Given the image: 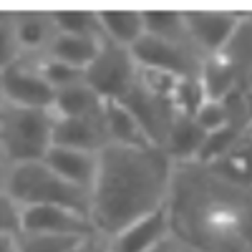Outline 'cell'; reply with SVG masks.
Masks as SVG:
<instances>
[{
	"instance_id": "5",
	"label": "cell",
	"mask_w": 252,
	"mask_h": 252,
	"mask_svg": "<svg viewBox=\"0 0 252 252\" xmlns=\"http://www.w3.org/2000/svg\"><path fill=\"white\" fill-rule=\"evenodd\" d=\"M141 71L169 76L174 81L199 78L204 56L189 43V40H172L146 33L139 43L131 48Z\"/></svg>"
},
{
	"instance_id": "7",
	"label": "cell",
	"mask_w": 252,
	"mask_h": 252,
	"mask_svg": "<svg viewBox=\"0 0 252 252\" xmlns=\"http://www.w3.org/2000/svg\"><path fill=\"white\" fill-rule=\"evenodd\" d=\"M3 98L13 106L26 109H51L56 106V89L40 73L38 63L15 61L3 68Z\"/></svg>"
},
{
	"instance_id": "25",
	"label": "cell",
	"mask_w": 252,
	"mask_h": 252,
	"mask_svg": "<svg viewBox=\"0 0 252 252\" xmlns=\"http://www.w3.org/2000/svg\"><path fill=\"white\" fill-rule=\"evenodd\" d=\"M192 116L207 134H215V131H220V129H224V126L232 124L229 121L224 101H212V98H207Z\"/></svg>"
},
{
	"instance_id": "18",
	"label": "cell",
	"mask_w": 252,
	"mask_h": 252,
	"mask_svg": "<svg viewBox=\"0 0 252 252\" xmlns=\"http://www.w3.org/2000/svg\"><path fill=\"white\" fill-rule=\"evenodd\" d=\"M199 83L204 89V96L212 101H224L229 94H235L242 89V78L240 73L229 66L222 56H209L202 63L199 71Z\"/></svg>"
},
{
	"instance_id": "23",
	"label": "cell",
	"mask_w": 252,
	"mask_h": 252,
	"mask_svg": "<svg viewBox=\"0 0 252 252\" xmlns=\"http://www.w3.org/2000/svg\"><path fill=\"white\" fill-rule=\"evenodd\" d=\"M38 68H40V73L46 76V81L51 83L56 91L68 89V86H73V83L86 81V73H83L81 68H73V66H68V63H61V61L48 58V56L38 63Z\"/></svg>"
},
{
	"instance_id": "13",
	"label": "cell",
	"mask_w": 252,
	"mask_h": 252,
	"mask_svg": "<svg viewBox=\"0 0 252 252\" xmlns=\"http://www.w3.org/2000/svg\"><path fill=\"white\" fill-rule=\"evenodd\" d=\"M207 141V131L194 121V116L179 114L172 124V131L164 141V152L169 154L177 164L197 161Z\"/></svg>"
},
{
	"instance_id": "4",
	"label": "cell",
	"mask_w": 252,
	"mask_h": 252,
	"mask_svg": "<svg viewBox=\"0 0 252 252\" xmlns=\"http://www.w3.org/2000/svg\"><path fill=\"white\" fill-rule=\"evenodd\" d=\"M56 111L3 103V157L5 166L40 161L53 146Z\"/></svg>"
},
{
	"instance_id": "15",
	"label": "cell",
	"mask_w": 252,
	"mask_h": 252,
	"mask_svg": "<svg viewBox=\"0 0 252 252\" xmlns=\"http://www.w3.org/2000/svg\"><path fill=\"white\" fill-rule=\"evenodd\" d=\"M103 46V38H89V35H66L58 33L53 38V43L48 46L46 56L56 58L61 63H68L73 68H81L86 73V68L94 63V58L98 56Z\"/></svg>"
},
{
	"instance_id": "14",
	"label": "cell",
	"mask_w": 252,
	"mask_h": 252,
	"mask_svg": "<svg viewBox=\"0 0 252 252\" xmlns=\"http://www.w3.org/2000/svg\"><path fill=\"white\" fill-rule=\"evenodd\" d=\"M98 26L103 40L121 48H134L146 35L144 13H134V10H101Z\"/></svg>"
},
{
	"instance_id": "8",
	"label": "cell",
	"mask_w": 252,
	"mask_h": 252,
	"mask_svg": "<svg viewBox=\"0 0 252 252\" xmlns=\"http://www.w3.org/2000/svg\"><path fill=\"white\" fill-rule=\"evenodd\" d=\"M20 235H58V237H89L96 235L91 217L68 207H26L23 209V232Z\"/></svg>"
},
{
	"instance_id": "27",
	"label": "cell",
	"mask_w": 252,
	"mask_h": 252,
	"mask_svg": "<svg viewBox=\"0 0 252 252\" xmlns=\"http://www.w3.org/2000/svg\"><path fill=\"white\" fill-rule=\"evenodd\" d=\"M23 209L26 207L20 202L3 194V217H0V229H3V235L18 237L20 232H23Z\"/></svg>"
},
{
	"instance_id": "28",
	"label": "cell",
	"mask_w": 252,
	"mask_h": 252,
	"mask_svg": "<svg viewBox=\"0 0 252 252\" xmlns=\"http://www.w3.org/2000/svg\"><path fill=\"white\" fill-rule=\"evenodd\" d=\"M71 252H111L109 250V240L106 237H101V235H89V237H83L78 240Z\"/></svg>"
},
{
	"instance_id": "3",
	"label": "cell",
	"mask_w": 252,
	"mask_h": 252,
	"mask_svg": "<svg viewBox=\"0 0 252 252\" xmlns=\"http://www.w3.org/2000/svg\"><path fill=\"white\" fill-rule=\"evenodd\" d=\"M3 194L13 197L23 207H38V204L68 207L91 217V192L66 182L43 159L5 166Z\"/></svg>"
},
{
	"instance_id": "11",
	"label": "cell",
	"mask_w": 252,
	"mask_h": 252,
	"mask_svg": "<svg viewBox=\"0 0 252 252\" xmlns=\"http://www.w3.org/2000/svg\"><path fill=\"white\" fill-rule=\"evenodd\" d=\"M166 237H172V224L164 207L159 212H152L131 224H126L121 232H116L109 240V250L111 252H149Z\"/></svg>"
},
{
	"instance_id": "21",
	"label": "cell",
	"mask_w": 252,
	"mask_h": 252,
	"mask_svg": "<svg viewBox=\"0 0 252 252\" xmlns=\"http://www.w3.org/2000/svg\"><path fill=\"white\" fill-rule=\"evenodd\" d=\"M144 28L149 35L159 38H172V40H189L187 26H184V15L172 13V10H146L144 13ZM192 43V40H189ZM194 46V43H192Z\"/></svg>"
},
{
	"instance_id": "2",
	"label": "cell",
	"mask_w": 252,
	"mask_h": 252,
	"mask_svg": "<svg viewBox=\"0 0 252 252\" xmlns=\"http://www.w3.org/2000/svg\"><path fill=\"white\" fill-rule=\"evenodd\" d=\"M177 161L154 144H109L91 184V224L111 240L126 224L166 207Z\"/></svg>"
},
{
	"instance_id": "16",
	"label": "cell",
	"mask_w": 252,
	"mask_h": 252,
	"mask_svg": "<svg viewBox=\"0 0 252 252\" xmlns=\"http://www.w3.org/2000/svg\"><path fill=\"white\" fill-rule=\"evenodd\" d=\"M106 109L103 101L86 81L73 83L68 89L56 91V116H73V119H86V116H98Z\"/></svg>"
},
{
	"instance_id": "12",
	"label": "cell",
	"mask_w": 252,
	"mask_h": 252,
	"mask_svg": "<svg viewBox=\"0 0 252 252\" xmlns=\"http://www.w3.org/2000/svg\"><path fill=\"white\" fill-rule=\"evenodd\" d=\"M43 161L53 172H58L66 182L91 192V184H94L96 169H98V154L68 149V146H51V152L46 154Z\"/></svg>"
},
{
	"instance_id": "9",
	"label": "cell",
	"mask_w": 252,
	"mask_h": 252,
	"mask_svg": "<svg viewBox=\"0 0 252 252\" xmlns=\"http://www.w3.org/2000/svg\"><path fill=\"white\" fill-rule=\"evenodd\" d=\"M184 26L189 33V40L194 43V48L209 58L220 56L222 48L227 46V40L232 38L240 15L235 13H207V10H194V13H182Z\"/></svg>"
},
{
	"instance_id": "24",
	"label": "cell",
	"mask_w": 252,
	"mask_h": 252,
	"mask_svg": "<svg viewBox=\"0 0 252 252\" xmlns=\"http://www.w3.org/2000/svg\"><path fill=\"white\" fill-rule=\"evenodd\" d=\"M83 237H58V235H18L20 252H71V247Z\"/></svg>"
},
{
	"instance_id": "26",
	"label": "cell",
	"mask_w": 252,
	"mask_h": 252,
	"mask_svg": "<svg viewBox=\"0 0 252 252\" xmlns=\"http://www.w3.org/2000/svg\"><path fill=\"white\" fill-rule=\"evenodd\" d=\"M0 33H3V38H0V56H3V68H5V66H10V63L20 61V53H23V48H20V43H18L15 23H13L10 13H3V20H0Z\"/></svg>"
},
{
	"instance_id": "17",
	"label": "cell",
	"mask_w": 252,
	"mask_h": 252,
	"mask_svg": "<svg viewBox=\"0 0 252 252\" xmlns=\"http://www.w3.org/2000/svg\"><path fill=\"white\" fill-rule=\"evenodd\" d=\"M15 35L23 51H48L53 38L58 35L53 15L48 13H15Z\"/></svg>"
},
{
	"instance_id": "29",
	"label": "cell",
	"mask_w": 252,
	"mask_h": 252,
	"mask_svg": "<svg viewBox=\"0 0 252 252\" xmlns=\"http://www.w3.org/2000/svg\"><path fill=\"white\" fill-rule=\"evenodd\" d=\"M149 252H184V247L177 242V237H166L164 242H159L154 250H149Z\"/></svg>"
},
{
	"instance_id": "22",
	"label": "cell",
	"mask_w": 252,
	"mask_h": 252,
	"mask_svg": "<svg viewBox=\"0 0 252 252\" xmlns=\"http://www.w3.org/2000/svg\"><path fill=\"white\" fill-rule=\"evenodd\" d=\"M58 33L66 35H89V38H103L101 26H98V13H86V10H58L51 13Z\"/></svg>"
},
{
	"instance_id": "31",
	"label": "cell",
	"mask_w": 252,
	"mask_h": 252,
	"mask_svg": "<svg viewBox=\"0 0 252 252\" xmlns=\"http://www.w3.org/2000/svg\"><path fill=\"white\" fill-rule=\"evenodd\" d=\"M250 20H252V15H250Z\"/></svg>"
},
{
	"instance_id": "20",
	"label": "cell",
	"mask_w": 252,
	"mask_h": 252,
	"mask_svg": "<svg viewBox=\"0 0 252 252\" xmlns=\"http://www.w3.org/2000/svg\"><path fill=\"white\" fill-rule=\"evenodd\" d=\"M106 131L111 144H149L139 121L121 101H106Z\"/></svg>"
},
{
	"instance_id": "1",
	"label": "cell",
	"mask_w": 252,
	"mask_h": 252,
	"mask_svg": "<svg viewBox=\"0 0 252 252\" xmlns=\"http://www.w3.org/2000/svg\"><path fill=\"white\" fill-rule=\"evenodd\" d=\"M166 215L184 250L252 252V187L212 164H177Z\"/></svg>"
},
{
	"instance_id": "30",
	"label": "cell",
	"mask_w": 252,
	"mask_h": 252,
	"mask_svg": "<svg viewBox=\"0 0 252 252\" xmlns=\"http://www.w3.org/2000/svg\"><path fill=\"white\" fill-rule=\"evenodd\" d=\"M184 252H192V250H184Z\"/></svg>"
},
{
	"instance_id": "19",
	"label": "cell",
	"mask_w": 252,
	"mask_h": 252,
	"mask_svg": "<svg viewBox=\"0 0 252 252\" xmlns=\"http://www.w3.org/2000/svg\"><path fill=\"white\" fill-rule=\"evenodd\" d=\"M220 56L240 73L242 86H245V81L252 76V20H250V15L240 18L232 38L227 40V46L222 48Z\"/></svg>"
},
{
	"instance_id": "6",
	"label": "cell",
	"mask_w": 252,
	"mask_h": 252,
	"mask_svg": "<svg viewBox=\"0 0 252 252\" xmlns=\"http://www.w3.org/2000/svg\"><path fill=\"white\" fill-rule=\"evenodd\" d=\"M141 76V68L131 53V48H121L106 43L86 68V83L103 98V101H121L129 94Z\"/></svg>"
},
{
	"instance_id": "10",
	"label": "cell",
	"mask_w": 252,
	"mask_h": 252,
	"mask_svg": "<svg viewBox=\"0 0 252 252\" xmlns=\"http://www.w3.org/2000/svg\"><path fill=\"white\" fill-rule=\"evenodd\" d=\"M109 131H106V109L98 116L73 119V116H56L53 126V146H68V149L94 152L98 154L103 146H109Z\"/></svg>"
}]
</instances>
